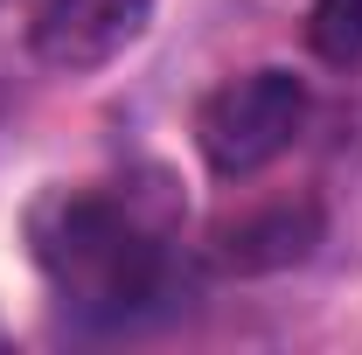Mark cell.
I'll return each instance as SVG.
<instances>
[{"label":"cell","mask_w":362,"mask_h":355,"mask_svg":"<svg viewBox=\"0 0 362 355\" xmlns=\"http://www.w3.org/2000/svg\"><path fill=\"white\" fill-rule=\"evenodd\" d=\"M307 49L334 70L362 63V0H314L307 7Z\"/></svg>","instance_id":"obj_5"},{"label":"cell","mask_w":362,"mask_h":355,"mask_svg":"<svg viewBox=\"0 0 362 355\" xmlns=\"http://www.w3.org/2000/svg\"><path fill=\"white\" fill-rule=\"evenodd\" d=\"M153 7L160 0H42L35 28H28V49L56 77H90V70L119 63L153 28Z\"/></svg>","instance_id":"obj_3"},{"label":"cell","mask_w":362,"mask_h":355,"mask_svg":"<svg viewBox=\"0 0 362 355\" xmlns=\"http://www.w3.org/2000/svg\"><path fill=\"white\" fill-rule=\"evenodd\" d=\"M314 244H320V209L314 202H272L258 216L230 223L216 258L230 272H279V265H300Z\"/></svg>","instance_id":"obj_4"},{"label":"cell","mask_w":362,"mask_h":355,"mask_svg":"<svg viewBox=\"0 0 362 355\" xmlns=\"http://www.w3.org/2000/svg\"><path fill=\"white\" fill-rule=\"evenodd\" d=\"M28 258L84 327H133L175 300V244L112 188H49L28 209Z\"/></svg>","instance_id":"obj_1"},{"label":"cell","mask_w":362,"mask_h":355,"mask_svg":"<svg viewBox=\"0 0 362 355\" xmlns=\"http://www.w3.org/2000/svg\"><path fill=\"white\" fill-rule=\"evenodd\" d=\"M307 119H314V91L293 70H244L195 105V153L216 181H251L307 133Z\"/></svg>","instance_id":"obj_2"}]
</instances>
